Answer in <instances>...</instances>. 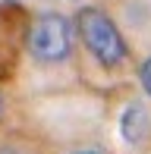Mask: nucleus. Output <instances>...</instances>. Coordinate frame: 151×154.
Masks as SVG:
<instances>
[{
	"instance_id": "nucleus-5",
	"label": "nucleus",
	"mask_w": 151,
	"mask_h": 154,
	"mask_svg": "<svg viewBox=\"0 0 151 154\" xmlns=\"http://www.w3.org/2000/svg\"><path fill=\"white\" fill-rule=\"evenodd\" d=\"M72 154H98V151H72Z\"/></svg>"
},
{
	"instance_id": "nucleus-6",
	"label": "nucleus",
	"mask_w": 151,
	"mask_h": 154,
	"mask_svg": "<svg viewBox=\"0 0 151 154\" xmlns=\"http://www.w3.org/2000/svg\"><path fill=\"white\" fill-rule=\"evenodd\" d=\"M0 116H3V97H0Z\"/></svg>"
},
{
	"instance_id": "nucleus-3",
	"label": "nucleus",
	"mask_w": 151,
	"mask_h": 154,
	"mask_svg": "<svg viewBox=\"0 0 151 154\" xmlns=\"http://www.w3.org/2000/svg\"><path fill=\"white\" fill-rule=\"evenodd\" d=\"M148 129H151V113H148V107H145L142 101L126 104V110H123V116H120V135H123V142H129V145L145 142Z\"/></svg>"
},
{
	"instance_id": "nucleus-2",
	"label": "nucleus",
	"mask_w": 151,
	"mask_h": 154,
	"mask_svg": "<svg viewBox=\"0 0 151 154\" xmlns=\"http://www.w3.org/2000/svg\"><path fill=\"white\" fill-rule=\"evenodd\" d=\"M72 22L57 10H44L32 19L29 35H25V47H29L32 60L44 63V66H57L72 57Z\"/></svg>"
},
{
	"instance_id": "nucleus-1",
	"label": "nucleus",
	"mask_w": 151,
	"mask_h": 154,
	"mask_svg": "<svg viewBox=\"0 0 151 154\" xmlns=\"http://www.w3.org/2000/svg\"><path fill=\"white\" fill-rule=\"evenodd\" d=\"M76 32H79L85 51L98 60V66L116 69L129 60V47L116 29V22L101 6H82L79 16H76Z\"/></svg>"
},
{
	"instance_id": "nucleus-4",
	"label": "nucleus",
	"mask_w": 151,
	"mask_h": 154,
	"mask_svg": "<svg viewBox=\"0 0 151 154\" xmlns=\"http://www.w3.org/2000/svg\"><path fill=\"white\" fill-rule=\"evenodd\" d=\"M139 85H142V91L151 97V57H145L142 66H139Z\"/></svg>"
}]
</instances>
